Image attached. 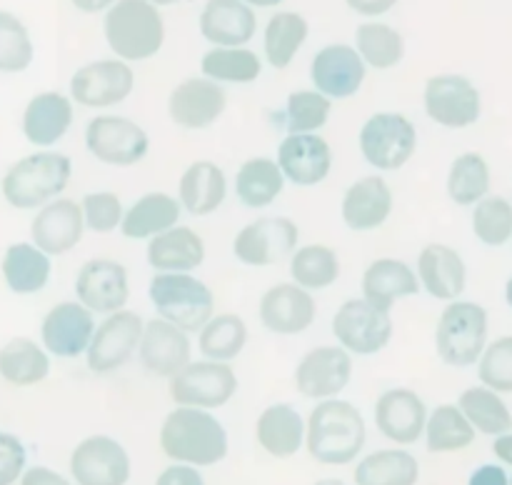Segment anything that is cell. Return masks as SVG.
Masks as SVG:
<instances>
[{"mask_svg": "<svg viewBox=\"0 0 512 485\" xmlns=\"http://www.w3.org/2000/svg\"><path fill=\"white\" fill-rule=\"evenodd\" d=\"M160 448L175 463L215 465L228 455V433L210 410L178 405L165 415Z\"/></svg>", "mask_w": 512, "mask_h": 485, "instance_id": "obj_1", "label": "cell"}, {"mask_svg": "<svg viewBox=\"0 0 512 485\" xmlns=\"http://www.w3.org/2000/svg\"><path fill=\"white\" fill-rule=\"evenodd\" d=\"M305 445L323 465L353 463L365 445L363 413L348 400H320L305 423Z\"/></svg>", "mask_w": 512, "mask_h": 485, "instance_id": "obj_2", "label": "cell"}, {"mask_svg": "<svg viewBox=\"0 0 512 485\" xmlns=\"http://www.w3.org/2000/svg\"><path fill=\"white\" fill-rule=\"evenodd\" d=\"M70 175H73V160L65 153L45 148L10 165L8 173L3 175L0 190H3L5 203L13 208L35 210L60 198L68 188Z\"/></svg>", "mask_w": 512, "mask_h": 485, "instance_id": "obj_3", "label": "cell"}, {"mask_svg": "<svg viewBox=\"0 0 512 485\" xmlns=\"http://www.w3.org/2000/svg\"><path fill=\"white\" fill-rule=\"evenodd\" d=\"M103 33L108 48L123 63L153 58L165 43L163 15L148 0H115L105 10Z\"/></svg>", "mask_w": 512, "mask_h": 485, "instance_id": "obj_4", "label": "cell"}, {"mask_svg": "<svg viewBox=\"0 0 512 485\" xmlns=\"http://www.w3.org/2000/svg\"><path fill=\"white\" fill-rule=\"evenodd\" d=\"M148 295L158 318L185 333H198L215 315V293L193 273H155Z\"/></svg>", "mask_w": 512, "mask_h": 485, "instance_id": "obj_5", "label": "cell"}, {"mask_svg": "<svg viewBox=\"0 0 512 485\" xmlns=\"http://www.w3.org/2000/svg\"><path fill=\"white\" fill-rule=\"evenodd\" d=\"M488 343V310L468 300H450L435 328V350L453 368L478 363Z\"/></svg>", "mask_w": 512, "mask_h": 485, "instance_id": "obj_6", "label": "cell"}, {"mask_svg": "<svg viewBox=\"0 0 512 485\" xmlns=\"http://www.w3.org/2000/svg\"><path fill=\"white\" fill-rule=\"evenodd\" d=\"M360 153L383 173L405 168L418 150V130L403 113L383 110L370 115L360 128Z\"/></svg>", "mask_w": 512, "mask_h": 485, "instance_id": "obj_7", "label": "cell"}, {"mask_svg": "<svg viewBox=\"0 0 512 485\" xmlns=\"http://www.w3.org/2000/svg\"><path fill=\"white\" fill-rule=\"evenodd\" d=\"M168 380V393L173 403L190 405V408H223L238 393L235 370L230 368V363H218V360H198V363L190 360Z\"/></svg>", "mask_w": 512, "mask_h": 485, "instance_id": "obj_8", "label": "cell"}, {"mask_svg": "<svg viewBox=\"0 0 512 485\" xmlns=\"http://www.w3.org/2000/svg\"><path fill=\"white\" fill-rule=\"evenodd\" d=\"M85 148L98 163L130 168L150 150V135L125 115H95L85 128Z\"/></svg>", "mask_w": 512, "mask_h": 485, "instance_id": "obj_9", "label": "cell"}, {"mask_svg": "<svg viewBox=\"0 0 512 485\" xmlns=\"http://www.w3.org/2000/svg\"><path fill=\"white\" fill-rule=\"evenodd\" d=\"M300 230L285 215H265L245 225L233 240L235 258L250 268H270L295 253Z\"/></svg>", "mask_w": 512, "mask_h": 485, "instance_id": "obj_10", "label": "cell"}, {"mask_svg": "<svg viewBox=\"0 0 512 485\" xmlns=\"http://www.w3.org/2000/svg\"><path fill=\"white\" fill-rule=\"evenodd\" d=\"M333 335L350 355H375L393 338V318L363 298L345 300L333 315Z\"/></svg>", "mask_w": 512, "mask_h": 485, "instance_id": "obj_11", "label": "cell"}, {"mask_svg": "<svg viewBox=\"0 0 512 485\" xmlns=\"http://www.w3.org/2000/svg\"><path fill=\"white\" fill-rule=\"evenodd\" d=\"M143 325L145 320L128 308L105 315L103 323L95 325V333L85 350L88 368L98 375L123 368L138 353Z\"/></svg>", "mask_w": 512, "mask_h": 485, "instance_id": "obj_12", "label": "cell"}, {"mask_svg": "<svg viewBox=\"0 0 512 485\" xmlns=\"http://www.w3.org/2000/svg\"><path fill=\"white\" fill-rule=\"evenodd\" d=\"M423 103L428 118L450 130L470 128L473 123H478L480 113H483L480 90L465 75L455 73L428 78Z\"/></svg>", "mask_w": 512, "mask_h": 485, "instance_id": "obj_13", "label": "cell"}, {"mask_svg": "<svg viewBox=\"0 0 512 485\" xmlns=\"http://www.w3.org/2000/svg\"><path fill=\"white\" fill-rule=\"evenodd\" d=\"M133 88V68L118 58H105L75 70L70 78V100L83 108H110L128 100Z\"/></svg>", "mask_w": 512, "mask_h": 485, "instance_id": "obj_14", "label": "cell"}, {"mask_svg": "<svg viewBox=\"0 0 512 485\" xmlns=\"http://www.w3.org/2000/svg\"><path fill=\"white\" fill-rule=\"evenodd\" d=\"M353 378V355L340 345H318L300 358L295 368V390L303 398H338Z\"/></svg>", "mask_w": 512, "mask_h": 485, "instance_id": "obj_15", "label": "cell"}, {"mask_svg": "<svg viewBox=\"0 0 512 485\" xmlns=\"http://www.w3.org/2000/svg\"><path fill=\"white\" fill-rule=\"evenodd\" d=\"M75 485H125L130 480V455L110 435H88L70 453Z\"/></svg>", "mask_w": 512, "mask_h": 485, "instance_id": "obj_16", "label": "cell"}, {"mask_svg": "<svg viewBox=\"0 0 512 485\" xmlns=\"http://www.w3.org/2000/svg\"><path fill=\"white\" fill-rule=\"evenodd\" d=\"M75 295L90 313L110 315L123 310L130 298L128 270L110 258H93L80 265L75 275Z\"/></svg>", "mask_w": 512, "mask_h": 485, "instance_id": "obj_17", "label": "cell"}, {"mask_svg": "<svg viewBox=\"0 0 512 485\" xmlns=\"http://www.w3.org/2000/svg\"><path fill=\"white\" fill-rule=\"evenodd\" d=\"M95 333V313L83 303L65 300L53 305L40 323V343L55 358H78L88 350Z\"/></svg>", "mask_w": 512, "mask_h": 485, "instance_id": "obj_18", "label": "cell"}, {"mask_svg": "<svg viewBox=\"0 0 512 485\" xmlns=\"http://www.w3.org/2000/svg\"><path fill=\"white\" fill-rule=\"evenodd\" d=\"M228 108V95L208 78H188L168 95V115L178 128L205 130Z\"/></svg>", "mask_w": 512, "mask_h": 485, "instance_id": "obj_19", "label": "cell"}, {"mask_svg": "<svg viewBox=\"0 0 512 485\" xmlns=\"http://www.w3.org/2000/svg\"><path fill=\"white\" fill-rule=\"evenodd\" d=\"M275 163L283 170L285 183L313 188L323 183L333 170V148L318 133H288L280 143Z\"/></svg>", "mask_w": 512, "mask_h": 485, "instance_id": "obj_20", "label": "cell"}, {"mask_svg": "<svg viewBox=\"0 0 512 485\" xmlns=\"http://www.w3.org/2000/svg\"><path fill=\"white\" fill-rule=\"evenodd\" d=\"M260 323L275 335H300L315 323L318 303L313 293L295 283H278L260 298Z\"/></svg>", "mask_w": 512, "mask_h": 485, "instance_id": "obj_21", "label": "cell"}, {"mask_svg": "<svg viewBox=\"0 0 512 485\" xmlns=\"http://www.w3.org/2000/svg\"><path fill=\"white\" fill-rule=\"evenodd\" d=\"M85 220L80 203L70 198H55L38 208L30 223V243L45 255H65L83 240Z\"/></svg>", "mask_w": 512, "mask_h": 485, "instance_id": "obj_22", "label": "cell"}, {"mask_svg": "<svg viewBox=\"0 0 512 485\" xmlns=\"http://www.w3.org/2000/svg\"><path fill=\"white\" fill-rule=\"evenodd\" d=\"M138 355L148 373L158 375V378H173L180 368L193 360L190 333L175 328L163 318L148 320L143 325V335H140Z\"/></svg>", "mask_w": 512, "mask_h": 485, "instance_id": "obj_23", "label": "cell"}, {"mask_svg": "<svg viewBox=\"0 0 512 485\" xmlns=\"http://www.w3.org/2000/svg\"><path fill=\"white\" fill-rule=\"evenodd\" d=\"M310 80L325 98H350L363 88L365 63L353 45H328L315 53L313 63H310Z\"/></svg>", "mask_w": 512, "mask_h": 485, "instance_id": "obj_24", "label": "cell"}, {"mask_svg": "<svg viewBox=\"0 0 512 485\" xmlns=\"http://www.w3.org/2000/svg\"><path fill=\"white\" fill-rule=\"evenodd\" d=\"M428 408L423 398L410 388L385 390L375 403V425L388 440L398 445L418 443L425 433Z\"/></svg>", "mask_w": 512, "mask_h": 485, "instance_id": "obj_25", "label": "cell"}, {"mask_svg": "<svg viewBox=\"0 0 512 485\" xmlns=\"http://www.w3.org/2000/svg\"><path fill=\"white\" fill-rule=\"evenodd\" d=\"M393 213V190L383 175H365L355 180L343 195L340 215L350 230L370 233L385 225V220Z\"/></svg>", "mask_w": 512, "mask_h": 485, "instance_id": "obj_26", "label": "cell"}, {"mask_svg": "<svg viewBox=\"0 0 512 485\" xmlns=\"http://www.w3.org/2000/svg\"><path fill=\"white\" fill-rule=\"evenodd\" d=\"M258 28L250 5L243 0H208L200 13V33L215 48H245Z\"/></svg>", "mask_w": 512, "mask_h": 485, "instance_id": "obj_27", "label": "cell"}, {"mask_svg": "<svg viewBox=\"0 0 512 485\" xmlns=\"http://www.w3.org/2000/svg\"><path fill=\"white\" fill-rule=\"evenodd\" d=\"M20 125H23V135L28 143L43 150L50 148L58 140H63L73 125V100L58 90H45V93L33 95L30 103L25 105Z\"/></svg>", "mask_w": 512, "mask_h": 485, "instance_id": "obj_28", "label": "cell"}, {"mask_svg": "<svg viewBox=\"0 0 512 485\" xmlns=\"http://www.w3.org/2000/svg\"><path fill=\"white\" fill-rule=\"evenodd\" d=\"M420 288L438 300H458L468 283V268L463 255L443 243H430L418 255Z\"/></svg>", "mask_w": 512, "mask_h": 485, "instance_id": "obj_29", "label": "cell"}, {"mask_svg": "<svg viewBox=\"0 0 512 485\" xmlns=\"http://www.w3.org/2000/svg\"><path fill=\"white\" fill-rule=\"evenodd\" d=\"M363 300L380 310H393L395 303L420 293V280L405 260L378 258L363 273Z\"/></svg>", "mask_w": 512, "mask_h": 485, "instance_id": "obj_30", "label": "cell"}, {"mask_svg": "<svg viewBox=\"0 0 512 485\" xmlns=\"http://www.w3.org/2000/svg\"><path fill=\"white\" fill-rule=\"evenodd\" d=\"M155 273H193L205 263V243L188 225H175L148 240L145 250Z\"/></svg>", "mask_w": 512, "mask_h": 485, "instance_id": "obj_31", "label": "cell"}, {"mask_svg": "<svg viewBox=\"0 0 512 485\" xmlns=\"http://www.w3.org/2000/svg\"><path fill=\"white\" fill-rule=\"evenodd\" d=\"M228 198V178L213 160H195L183 170L178 183V203L195 218L213 215Z\"/></svg>", "mask_w": 512, "mask_h": 485, "instance_id": "obj_32", "label": "cell"}, {"mask_svg": "<svg viewBox=\"0 0 512 485\" xmlns=\"http://www.w3.org/2000/svg\"><path fill=\"white\" fill-rule=\"evenodd\" d=\"M180 213H183V208H180L178 198L163 193V190H153L125 210L118 230L130 240H150L165 230L175 228Z\"/></svg>", "mask_w": 512, "mask_h": 485, "instance_id": "obj_33", "label": "cell"}, {"mask_svg": "<svg viewBox=\"0 0 512 485\" xmlns=\"http://www.w3.org/2000/svg\"><path fill=\"white\" fill-rule=\"evenodd\" d=\"M255 438L273 458H293L305 443L303 415L288 403L268 405L255 423Z\"/></svg>", "mask_w": 512, "mask_h": 485, "instance_id": "obj_34", "label": "cell"}, {"mask_svg": "<svg viewBox=\"0 0 512 485\" xmlns=\"http://www.w3.org/2000/svg\"><path fill=\"white\" fill-rule=\"evenodd\" d=\"M0 270H3L5 285L15 295H33L48 285L53 263H50V255L35 248L33 243H13L5 250Z\"/></svg>", "mask_w": 512, "mask_h": 485, "instance_id": "obj_35", "label": "cell"}, {"mask_svg": "<svg viewBox=\"0 0 512 485\" xmlns=\"http://www.w3.org/2000/svg\"><path fill=\"white\" fill-rule=\"evenodd\" d=\"M50 375V355L30 338H13L0 348V378L15 388H30Z\"/></svg>", "mask_w": 512, "mask_h": 485, "instance_id": "obj_36", "label": "cell"}, {"mask_svg": "<svg viewBox=\"0 0 512 485\" xmlns=\"http://www.w3.org/2000/svg\"><path fill=\"white\" fill-rule=\"evenodd\" d=\"M283 188V170L273 158H265V155L245 160L235 175V193H238L240 203L248 208H265V205L275 203Z\"/></svg>", "mask_w": 512, "mask_h": 485, "instance_id": "obj_37", "label": "cell"}, {"mask_svg": "<svg viewBox=\"0 0 512 485\" xmlns=\"http://www.w3.org/2000/svg\"><path fill=\"white\" fill-rule=\"evenodd\" d=\"M420 478V465L408 450L385 448L365 455L355 468L358 485H415Z\"/></svg>", "mask_w": 512, "mask_h": 485, "instance_id": "obj_38", "label": "cell"}, {"mask_svg": "<svg viewBox=\"0 0 512 485\" xmlns=\"http://www.w3.org/2000/svg\"><path fill=\"white\" fill-rule=\"evenodd\" d=\"M245 343H248V325L235 313L213 315L198 330V348L205 360L230 363L243 353Z\"/></svg>", "mask_w": 512, "mask_h": 485, "instance_id": "obj_39", "label": "cell"}, {"mask_svg": "<svg viewBox=\"0 0 512 485\" xmlns=\"http://www.w3.org/2000/svg\"><path fill=\"white\" fill-rule=\"evenodd\" d=\"M290 278L305 290H325L340 278V258L328 245H300L290 255Z\"/></svg>", "mask_w": 512, "mask_h": 485, "instance_id": "obj_40", "label": "cell"}, {"mask_svg": "<svg viewBox=\"0 0 512 485\" xmlns=\"http://www.w3.org/2000/svg\"><path fill=\"white\" fill-rule=\"evenodd\" d=\"M310 25L300 13H275L265 25V58L273 68L283 70L293 63L298 50L308 40Z\"/></svg>", "mask_w": 512, "mask_h": 485, "instance_id": "obj_41", "label": "cell"}, {"mask_svg": "<svg viewBox=\"0 0 512 485\" xmlns=\"http://www.w3.org/2000/svg\"><path fill=\"white\" fill-rule=\"evenodd\" d=\"M458 408L468 418V423L475 430H480V433H510L512 413L508 410V405L503 403V398L495 390L485 388V385H475V388L463 390V395L458 400Z\"/></svg>", "mask_w": 512, "mask_h": 485, "instance_id": "obj_42", "label": "cell"}, {"mask_svg": "<svg viewBox=\"0 0 512 485\" xmlns=\"http://www.w3.org/2000/svg\"><path fill=\"white\" fill-rule=\"evenodd\" d=\"M355 50L370 68L390 70L403 60L405 38L385 23H363L355 30Z\"/></svg>", "mask_w": 512, "mask_h": 485, "instance_id": "obj_43", "label": "cell"}, {"mask_svg": "<svg viewBox=\"0 0 512 485\" xmlns=\"http://www.w3.org/2000/svg\"><path fill=\"white\" fill-rule=\"evenodd\" d=\"M203 78L213 83H253L263 73L258 53L248 48H213L200 60Z\"/></svg>", "mask_w": 512, "mask_h": 485, "instance_id": "obj_44", "label": "cell"}, {"mask_svg": "<svg viewBox=\"0 0 512 485\" xmlns=\"http://www.w3.org/2000/svg\"><path fill=\"white\" fill-rule=\"evenodd\" d=\"M425 438L430 453H455L475 440V428L458 405H438L425 420Z\"/></svg>", "mask_w": 512, "mask_h": 485, "instance_id": "obj_45", "label": "cell"}, {"mask_svg": "<svg viewBox=\"0 0 512 485\" xmlns=\"http://www.w3.org/2000/svg\"><path fill=\"white\" fill-rule=\"evenodd\" d=\"M490 190V165L480 153H463L448 170V195L458 205H475Z\"/></svg>", "mask_w": 512, "mask_h": 485, "instance_id": "obj_46", "label": "cell"}, {"mask_svg": "<svg viewBox=\"0 0 512 485\" xmlns=\"http://www.w3.org/2000/svg\"><path fill=\"white\" fill-rule=\"evenodd\" d=\"M333 113V100L325 98L318 90H295L285 103V123L288 133H318L325 128Z\"/></svg>", "mask_w": 512, "mask_h": 485, "instance_id": "obj_47", "label": "cell"}, {"mask_svg": "<svg viewBox=\"0 0 512 485\" xmlns=\"http://www.w3.org/2000/svg\"><path fill=\"white\" fill-rule=\"evenodd\" d=\"M473 233L490 248H500L512 238V205L503 195H485L475 203Z\"/></svg>", "mask_w": 512, "mask_h": 485, "instance_id": "obj_48", "label": "cell"}, {"mask_svg": "<svg viewBox=\"0 0 512 485\" xmlns=\"http://www.w3.org/2000/svg\"><path fill=\"white\" fill-rule=\"evenodd\" d=\"M33 40L28 28L8 10H0V73H23L33 63Z\"/></svg>", "mask_w": 512, "mask_h": 485, "instance_id": "obj_49", "label": "cell"}, {"mask_svg": "<svg viewBox=\"0 0 512 485\" xmlns=\"http://www.w3.org/2000/svg\"><path fill=\"white\" fill-rule=\"evenodd\" d=\"M478 375L485 388L495 393H512V335L485 345L478 360Z\"/></svg>", "mask_w": 512, "mask_h": 485, "instance_id": "obj_50", "label": "cell"}, {"mask_svg": "<svg viewBox=\"0 0 512 485\" xmlns=\"http://www.w3.org/2000/svg\"><path fill=\"white\" fill-rule=\"evenodd\" d=\"M80 210H83L85 228L93 230V233H113L115 228H120V220H123V200L118 198L110 190H98V193H88L80 200Z\"/></svg>", "mask_w": 512, "mask_h": 485, "instance_id": "obj_51", "label": "cell"}, {"mask_svg": "<svg viewBox=\"0 0 512 485\" xmlns=\"http://www.w3.org/2000/svg\"><path fill=\"white\" fill-rule=\"evenodd\" d=\"M28 453L20 438L10 433H0V485H13L25 473Z\"/></svg>", "mask_w": 512, "mask_h": 485, "instance_id": "obj_52", "label": "cell"}, {"mask_svg": "<svg viewBox=\"0 0 512 485\" xmlns=\"http://www.w3.org/2000/svg\"><path fill=\"white\" fill-rule=\"evenodd\" d=\"M155 485H205V480L203 475L198 473L195 465L180 463V465H170V468H165Z\"/></svg>", "mask_w": 512, "mask_h": 485, "instance_id": "obj_53", "label": "cell"}, {"mask_svg": "<svg viewBox=\"0 0 512 485\" xmlns=\"http://www.w3.org/2000/svg\"><path fill=\"white\" fill-rule=\"evenodd\" d=\"M20 485H75L70 483L68 478H63L55 470L45 468V465H35V468H28L23 475H20Z\"/></svg>", "mask_w": 512, "mask_h": 485, "instance_id": "obj_54", "label": "cell"}, {"mask_svg": "<svg viewBox=\"0 0 512 485\" xmlns=\"http://www.w3.org/2000/svg\"><path fill=\"white\" fill-rule=\"evenodd\" d=\"M468 485H510L508 473L500 465H480L473 475H470Z\"/></svg>", "mask_w": 512, "mask_h": 485, "instance_id": "obj_55", "label": "cell"}, {"mask_svg": "<svg viewBox=\"0 0 512 485\" xmlns=\"http://www.w3.org/2000/svg\"><path fill=\"white\" fill-rule=\"evenodd\" d=\"M350 10L365 15V18H375V15H383L393 8L398 0H345Z\"/></svg>", "mask_w": 512, "mask_h": 485, "instance_id": "obj_56", "label": "cell"}, {"mask_svg": "<svg viewBox=\"0 0 512 485\" xmlns=\"http://www.w3.org/2000/svg\"><path fill=\"white\" fill-rule=\"evenodd\" d=\"M493 450H495V455L503 460V463L512 465V433L498 435V438H495V443H493Z\"/></svg>", "mask_w": 512, "mask_h": 485, "instance_id": "obj_57", "label": "cell"}, {"mask_svg": "<svg viewBox=\"0 0 512 485\" xmlns=\"http://www.w3.org/2000/svg\"><path fill=\"white\" fill-rule=\"evenodd\" d=\"M70 3L83 13H100V10H108L115 0H70Z\"/></svg>", "mask_w": 512, "mask_h": 485, "instance_id": "obj_58", "label": "cell"}, {"mask_svg": "<svg viewBox=\"0 0 512 485\" xmlns=\"http://www.w3.org/2000/svg\"><path fill=\"white\" fill-rule=\"evenodd\" d=\"M245 5H250V8H273V5H278V3H283V0H243Z\"/></svg>", "mask_w": 512, "mask_h": 485, "instance_id": "obj_59", "label": "cell"}, {"mask_svg": "<svg viewBox=\"0 0 512 485\" xmlns=\"http://www.w3.org/2000/svg\"><path fill=\"white\" fill-rule=\"evenodd\" d=\"M148 3H153L155 8H160V5H175V3H185V0H148Z\"/></svg>", "mask_w": 512, "mask_h": 485, "instance_id": "obj_60", "label": "cell"}, {"mask_svg": "<svg viewBox=\"0 0 512 485\" xmlns=\"http://www.w3.org/2000/svg\"><path fill=\"white\" fill-rule=\"evenodd\" d=\"M315 485H345V483H343V480H338V478H325V480H318Z\"/></svg>", "mask_w": 512, "mask_h": 485, "instance_id": "obj_61", "label": "cell"}, {"mask_svg": "<svg viewBox=\"0 0 512 485\" xmlns=\"http://www.w3.org/2000/svg\"><path fill=\"white\" fill-rule=\"evenodd\" d=\"M505 298H508V305L512 308V278L508 280V285H505Z\"/></svg>", "mask_w": 512, "mask_h": 485, "instance_id": "obj_62", "label": "cell"}, {"mask_svg": "<svg viewBox=\"0 0 512 485\" xmlns=\"http://www.w3.org/2000/svg\"><path fill=\"white\" fill-rule=\"evenodd\" d=\"M510 485H512V478H510Z\"/></svg>", "mask_w": 512, "mask_h": 485, "instance_id": "obj_63", "label": "cell"}]
</instances>
